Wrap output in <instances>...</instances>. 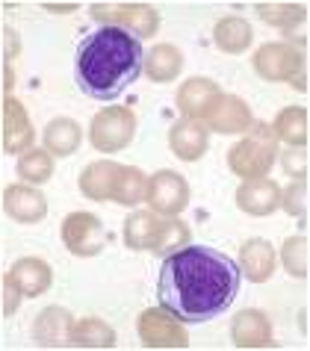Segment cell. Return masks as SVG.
I'll return each mask as SVG.
<instances>
[{"label":"cell","mask_w":310,"mask_h":351,"mask_svg":"<svg viewBox=\"0 0 310 351\" xmlns=\"http://www.w3.org/2000/svg\"><path fill=\"white\" fill-rule=\"evenodd\" d=\"M239 292V266L207 245H183L163 260L157 295L163 310L180 322H210Z\"/></svg>","instance_id":"1"},{"label":"cell","mask_w":310,"mask_h":351,"mask_svg":"<svg viewBox=\"0 0 310 351\" xmlns=\"http://www.w3.org/2000/svg\"><path fill=\"white\" fill-rule=\"evenodd\" d=\"M142 42L121 27H101L77 45L74 77L83 95L95 101H115L142 74Z\"/></svg>","instance_id":"2"},{"label":"cell","mask_w":310,"mask_h":351,"mask_svg":"<svg viewBox=\"0 0 310 351\" xmlns=\"http://www.w3.org/2000/svg\"><path fill=\"white\" fill-rule=\"evenodd\" d=\"M124 242L133 251H171L189 242V228L180 221L163 219L160 213L139 210L124 221Z\"/></svg>","instance_id":"3"},{"label":"cell","mask_w":310,"mask_h":351,"mask_svg":"<svg viewBox=\"0 0 310 351\" xmlns=\"http://www.w3.org/2000/svg\"><path fill=\"white\" fill-rule=\"evenodd\" d=\"M251 133L242 139L239 145H234L228 154V165L230 171L239 174V178H266V171L272 169L275 154H278V139L272 128L266 124H251Z\"/></svg>","instance_id":"4"},{"label":"cell","mask_w":310,"mask_h":351,"mask_svg":"<svg viewBox=\"0 0 310 351\" xmlns=\"http://www.w3.org/2000/svg\"><path fill=\"white\" fill-rule=\"evenodd\" d=\"M136 136V119H133L130 110L124 106H110V110H101L92 121L89 139L98 151H121L124 145L133 142Z\"/></svg>","instance_id":"5"},{"label":"cell","mask_w":310,"mask_h":351,"mask_svg":"<svg viewBox=\"0 0 310 351\" xmlns=\"http://www.w3.org/2000/svg\"><path fill=\"white\" fill-rule=\"evenodd\" d=\"M92 15L98 21H106V27H121L136 38L154 36L160 27V15L145 3H95Z\"/></svg>","instance_id":"6"},{"label":"cell","mask_w":310,"mask_h":351,"mask_svg":"<svg viewBox=\"0 0 310 351\" xmlns=\"http://www.w3.org/2000/svg\"><path fill=\"white\" fill-rule=\"evenodd\" d=\"M62 242L77 257H95V254H101L106 245L104 224L98 221V216H92V213H71V216L62 221Z\"/></svg>","instance_id":"7"},{"label":"cell","mask_w":310,"mask_h":351,"mask_svg":"<svg viewBox=\"0 0 310 351\" xmlns=\"http://www.w3.org/2000/svg\"><path fill=\"white\" fill-rule=\"evenodd\" d=\"M254 71L263 80H296L298 74H305V56L293 45L272 42L254 53Z\"/></svg>","instance_id":"8"},{"label":"cell","mask_w":310,"mask_h":351,"mask_svg":"<svg viewBox=\"0 0 310 351\" xmlns=\"http://www.w3.org/2000/svg\"><path fill=\"white\" fill-rule=\"evenodd\" d=\"M139 337L148 348H187L189 337L169 310H145L139 319Z\"/></svg>","instance_id":"9"},{"label":"cell","mask_w":310,"mask_h":351,"mask_svg":"<svg viewBox=\"0 0 310 351\" xmlns=\"http://www.w3.org/2000/svg\"><path fill=\"white\" fill-rule=\"evenodd\" d=\"M148 204L160 216H174L189 204V183L174 171H157L148 180Z\"/></svg>","instance_id":"10"},{"label":"cell","mask_w":310,"mask_h":351,"mask_svg":"<svg viewBox=\"0 0 310 351\" xmlns=\"http://www.w3.org/2000/svg\"><path fill=\"white\" fill-rule=\"evenodd\" d=\"M51 266H47L45 260H36V257H24V260H18L12 271H9V278H6V287L9 289H15L18 295H27V298H33V295H42V292L51 289Z\"/></svg>","instance_id":"11"},{"label":"cell","mask_w":310,"mask_h":351,"mask_svg":"<svg viewBox=\"0 0 310 351\" xmlns=\"http://www.w3.org/2000/svg\"><path fill=\"white\" fill-rule=\"evenodd\" d=\"M237 207L248 216H269L281 207V189L275 180H266V178H254V180H246L242 186L237 189Z\"/></svg>","instance_id":"12"},{"label":"cell","mask_w":310,"mask_h":351,"mask_svg":"<svg viewBox=\"0 0 310 351\" xmlns=\"http://www.w3.org/2000/svg\"><path fill=\"white\" fill-rule=\"evenodd\" d=\"M219 86L213 83V80H204V77H192L189 83H183L180 86V92H178V106H180V112L187 115L189 121H204L207 119V112H210V106L219 101Z\"/></svg>","instance_id":"13"},{"label":"cell","mask_w":310,"mask_h":351,"mask_svg":"<svg viewBox=\"0 0 310 351\" xmlns=\"http://www.w3.org/2000/svg\"><path fill=\"white\" fill-rule=\"evenodd\" d=\"M204 124L210 130H219V133H239V130L251 128V112H248V106L242 104L239 97L219 95V101L210 106Z\"/></svg>","instance_id":"14"},{"label":"cell","mask_w":310,"mask_h":351,"mask_svg":"<svg viewBox=\"0 0 310 351\" xmlns=\"http://www.w3.org/2000/svg\"><path fill=\"white\" fill-rule=\"evenodd\" d=\"M33 142V128L27 119L24 106L15 97L3 101V148L6 154H24L27 145Z\"/></svg>","instance_id":"15"},{"label":"cell","mask_w":310,"mask_h":351,"mask_svg":"<svg viewBox=\"0 0 310 351\" xmlns=\"http://www.w3.org/2000/svg\"><path fill=\"white\" fill-rule=\"evenodd\" d=\"M3 210L12 216L15 221L33 224L38 219H45L47 213V201L42 192H36L33 186H9L3 192Z\"/></svg>","instance_id":"16"},{"label":"cell","mask_w":310,"mask_h":351,"mask_svg":"<svg viewBox=\"0 0 310 351\" xmlns=\"http://www.w3.org/2000/svg\"><path fill=\"white\" fill-rule=\"evenodd\" d=\"M119 174H121V165L119 162H92L86 165L83 174H80V192L92 201H104V198H112L115 192V183H119Z\"/></svg>","instance_id":"17"},{"label":"cell","mask_w":310,"mask_h":351,"mask_svg":"<svg viewBox=\"0 0 310 351\" xmlns=\"http://www.w3.org/2000/svg\"><path fill=\"white\" fill-rule=\"evenodd\" d=\"M71 330H74V322L71 313L62 307H47L36 316V325H33V334L38 343L45 346H65L71 343Z\"/></svg>","instance_id":"18"},{"label":"cell","mask_w":310,"mask_h":351,"mask_svg":"<svg viewBox=\"0 0 310 351\" xmlns=\"http://www.w3.org/2000/svg\"><path fill=\"white\" fill-rule=\"evenodd\" d=\"M169 145H171L174 157L195 162L207 151V128L198 121H178L169 133Z\"/></svg>","instance_id":"19"},{"label":"cell","mask_w":310,"mask_h":351,"mask_svg":"<svg viewBox=\"0 0 310 351\" xmlns=\"http://www.w3.org/2000/svg\"><path fill=\"white\" fill-rule=\"evenodd\" d=\"M239 263L251 284H263L275 271V248L266 239H248L239 251Z\"/></svg>","instance_id":"20"},{"label":"cell","mask_w":310,"mask_h":351,"mask_svg":"<svg viewBox=\"0 0 310 351\" xmlns=\"http://www.w3.org/2000/svg\"><path fill=\"white\" fill-rule=\"evenodd\" d=\"M234 343L239 348H263L272 343V328H269V319L257 310H242L234 319V330H230Z\"/></svg>","instance_id":"21"},{"label":"cell","mask_w":310,"mask_h":351,"mask_svg":"<svg viewBox=\"0 0 310 351\" xmlns=\"http://www.w3.org/2000/svg\"><path fill=\"white\" fill-rule=\"evenodd\" d=\"M180 68H183V56L174 45H157L148 53V60H145V71H148V77L157 83L174 80V77L180 74Z\"/></svg>","instance_id":"22"},{"label":"cell","mask_w":310,"mask_h":351,"mask_svg":"<svg viewBox=\"0 0 310 351\" xmlns=\"http://www.w3.org/2000/svg\"><path fill=\"white\" fill-rule=\"evenodd\" d=\"M213 42L225 53H242L251 45V24L242 18H225L213 30Z\"/></svg>","instance_id":"23"},{"label":"cell","mask_w":310,"mask_h":351,"mask_svg":"<svg viewBox=\"0 0 310 351\" xmlns=\"http://www.w3.org/2000/svg\"><path fill=\"white\" fill-rule=\"evenodd\" d=\"M45 145L56 157H69V154L77 151V145H80V128L71 119H53L45 128Z\"/></svg>","instance_id":"24"},{"label":"cell","mask_w":310,"mask_h":351,"mask_svg":"<svg viewBox=\"0 0 310 351\" xmlns=\"http://www.w3.org/2000/svg\"><path fill=\"white\" fill-rule=\"evenodd\" d=\"M275 139H284L289 142L293 148H305L307 145V110L302 106H289L275 119Z\"/></svg>","instance_id":"25"},{"label":"cell","mask_w":310,"mask_h":351,"mask_svg":"<svg viewBox=\"0 0 310 351\" xmlns=\"http://www.w3.org/2000/svg\"><path fill=\"white\" fill-rule=\"evenodd\" d=\"M71 346L80 348H112L115 346V334L110 325H104L101 319H83L77 322L71 330Z\"/></svg>","instance_id":"26"},{"label":"cell","mask_w":310,"mask_h":351,"mask_svg":"<svg viewBox=\"0 0 310 351\" xmlns=\"http://www.w3.org/2000/svg\"><path fill=\"white\" fill-rule=\"evenodd\" d=\"M148 198V178L139 171V169H130V165H121V174H119V183H115V192H112V201L124 204V207H133Z\"/></svg>","instance_id":"27"},{"label":"cell","mask_w":310,"mask_h":351,"mask_svg":"<svg viewBox=\"0 0 310 351\" xmlns=\"http://www.w3.org/2000/svg\"><path fill=\"white\" fill-rule=\"evenodd\" d=\"M257 12H260L263 21L289 30V27L302 24L307 18V6H298V3H257Z\"/></svg>","instance_id":"28"},{"label":"cell","mask_w":310,"mask_h":351,"mask_svg":"<svg viewBox=\"0 0 310 351\" xmlns=\"http://www.w3.org/2000/svg\"><path fill=\"white\" fill-rule=\"evenodd\" d=\"M307 237H289L281 248V260H284V269L293 278H307L310 269V251H307Z\"/></svg>","instance_id":"29"},{"label":"cell","mask_w":310,"mask_h":351,"mask_svg":"<svg viewBox=\"0 0 310 351\" xmlns=\"http://www.w3.org/2000/svg\"><path fill=\"white\" fill-rule=\"evenodd\" d=\"M18 174L27 180V183H45L51 180L53 174V160L47 151H27L21 160H18Z\"/></svg>","instance_id":"30"},{"label":"cell","mask_w":310,"mask_h":351,"mask_svg":"<svg viewBox=\"0 0 310 351\" xmlns=\"http://www.w3.org/2000/svg\"><path fill=\"white\" fill-rule=\"evenodd\" d=\"M281 204H284V210L289 216L307 221V178H298L293 186L281 195Z\"/></svg>","instance_id":"31"},{"label":"cell","mask_w":310,"mask_h":351,"mask_svg":"<svg viewBox=\"0 0 310 351\" xmlns=\"http://www.w3.org/2000/svg\"><path fill=\"white\" fill-rule=\"evenodd\" d=\"M284 169L293 174V178H307V154L298 151V148L287 151L284 154Z\"/></svg>","instance_id":"32"}]
</instances>
